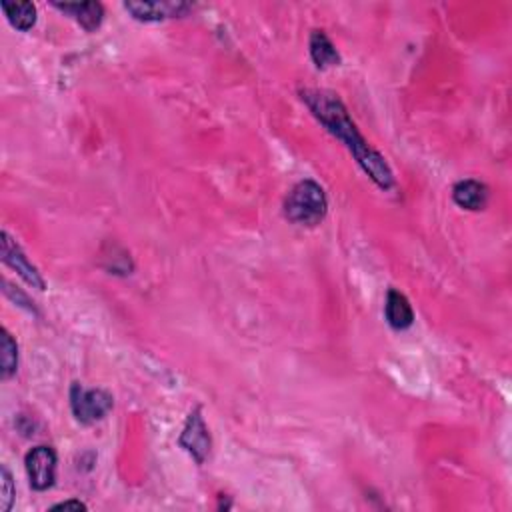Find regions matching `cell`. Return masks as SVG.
Masks as SVG:
<instances>
[{"label": "cell", "instance_id": "1", "mask_svg": "<svg viewBox=\"0 0 512 512\" xmlns=\"http://www.w3.org/2000/svg\"><path fill=\"white\" fill-rule=\"evenodd\" d=\"M300 101L306 104L311 115L327 128V133L337 138L338 142L346 146V150L353 154L356 165L362 168L372 183L380 191L394 189V173L386 158L377 149H372L367 138L361 134L359 126L351 118V112L346 110L340 96L332 91H319V88H303L298 93Z\"/></svg>", "mask_w": 512, "mask_h": 512}, {"label": "cell", "instance_id": "2", "mask_svg": "<svg viewBox=\"0 0 512 512\" xmlns=\"http://www.w3.org/2000/svg\"><path fill=\"white\" fill-rule=\"evenodd\" d=\"M327 194H324L322 186L311 181V178L297 183L289 192V197L284 199V216L292 224L314 229L327 218Z\"/></svg>", "mask_w": 512, "mask_h": 512}, {"label": "cell", "instance_id": "3", "mask_svg": "<svg viewBox=\"0 0 512 512\" xmlns=\"http://www.w3.org/2000/svg\"><path fill=\"white\" fill-rule=\"evenodd\" d=\"M115 406V398L102 388H85L80 383L70 386V409L80 425L91 427L107 419V414Z\"/></svg>", "mask_w": 512, "mask_h": 512}, {"label": "cell", "instance_id": "4", "mask_svg": "<svg viewBox=\"0 0 512 512\" xmlns=\"http://www.w3.org/2000/svg\"><path fill=\"white\" fill-rule=\"evenodd\" d=\"M178 446L184 449L191 457L197 460V465H205L207 459L213 451V436L207 427L205 419H202V409L194 406L189 417H186L184 428L181 436H178Z\"/></svg>", "mask_w": 512, "mask_h": 512}, {"label": "cell", "instance_id": "5", "mask_svg": "<svg viewBox=\"0 0 512 512\" xmlns=\"http://www.w3.org/2000/svg\"><path fill=\"white\" fill-rule=\"evenodd\" d=\"M56 465H59V457H56L53 446H35L24 457V468H27L30 489L37 492L53 489L56 483Z\"/></svg>", "mask_w": 512, "mask_h": 512}, {"label": "cell", "instance_id": "6", "mask_svg": "<svg viewBox=\"0 0 512 512\" xmlns=\"http://www.w3.org/2000/svg\"><path fill=\"white\" fill-rule=\"evenodd\" d=\"M125 11L138 22H162L170 19H183L192 11L191 3H176V0H157V3H125Z\"/></svg>", "mask_w": 512, "mask_h": 512}, {"label": "cell", "instance_id": "7", "mask_svg": "<svg viewBox=\"0 0 512 512\" xmlns=\"http://www.w3.org/2000/svg\"><path fill=\"white\" fill-rule=\"evenodd\" d=\"M0 239H3V263L8 268H12V271L28 284V287L37 289V290H45L46 282L43 279V274L38 272V268L30 263L27 255H24V250L19 242H16L6 231H3Z\"/></svg>", "mask_w": 512, "mask_h": 512}, {"label": "cell", "instance_id": "8", "mask_svg": "<svg viewBox=\"0 0 512 512\" xmlns=\"http://www.w3.org/2000/svg\"><path fill=\"white\" fill-rule=\"evenodd\" d=\"M489 186L475 178H467V181H459L452 186V200L454 205L470 210V213H478L484 210L489 205Z\"/></svg>", "mask_w": 512, "mask_h": 512}, {"label": "cell", "instance_id": "9", "mask_svg": "<svg viewBox=\"0 0 512 512\" xmlns=\"http://www.w3.org/2000/svg\"><path fill=\"white\" fill-rule=\"evenodd\" d=\"M53 6L75 19L86 32L99 30L104 20V6L101 3H53Z\"/></svg>", "mask_w": 512, "mask_h": 512}, {"label": "cell", "instance_id": "10", "mask_svg": "<svg viewBox=\"0 0 512 512\" xmlns=\"http://www.w3.org/2000/svg\"><path fill=\"white\" fill-rule=\"evenodd\" d=\"M385 316L390 329L394 330H406L414 324V311L402 292L396 289H390L386 292V303H385Z\"/></svg>", "mask_w": 512, "mask_h": 512}, {"label": "cell", "instance_id": "11", "mask_svg": "<svg viewBox=\"0 0 512 512\" xmlns=\"http://www.w3.org/2000/svg\"><path fill=\"white\" fill-rule=\"evenodd\" d=\"M308 51H311V59L314 67L319 70H327L340 64V54L337 46L324 30H313L311 38H308Z\"/></svg>", "mask_w": 512, "mask_h": 512}, {"label": "cell", "instance_id": "12", "mask_svg": "<svg viewBox=\"0 0 512 512\" xmlns=\"http://www.w3.org/2000/svg\"><path fill=\"white\" fill-rule=\"evenodd\" d=\"M0 8L16 30L28 32L37 24V6L32 3H0Z\"/></svg>", "mask_w": 512, "mask_h": 512}, {"label": "cell", "instance_id": "13", "mask_svg": "<svg viewBox=\"0 0 512 512\" xmlns=\"http://www.w3.org/2000/svg\"><path fill=\"white\" fill-rule=\"evenodd\" d=\"M0 351H3V356H0V377H3V380H11L16 375V370H19V345H16V340L6 329H3V337H0Z\"/></svg>", "mask_w": 512, "mask_h": 512}, {"label": "cell", "instance_id": "14", "mask_svg": "<svg viewBox=\"0 0 512 512\" xmlns=\"http://www.w3.org/2000/svg\"><path fill=\"white\" fill-rule=\"evenodd\" d=\"M0 475H3V486H0V494H3V510L11 512L14 497H16L12 475H11V470H8L6 467H3V473H0Z\"/></svg>", "mask_w": 512, "mask_h": 512}, {"label": "cell", "instance_id": "15", "mask_svg": "<svg viewBox=\"0 0 512 512\" xmlns=\"http://www.w3.org/2000/svg\"><path fill=\"white\" fill-rule=\"evenodd\" d=\"M88 507L85 505L83 500H67V502H59V505H54L53 510H86Z\"/></svg>", "mask_w": 512, "mask_h": 512}]
</instances>
